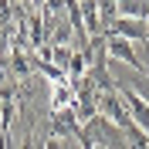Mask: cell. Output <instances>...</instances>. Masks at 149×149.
I'll list each match as a JSON object with an SVG mask.
<instances>
[{
	"label": "cell",
	"mask_w": 149,
	"mask_h": 149,
	"mask_svg": "<svg viewBox=\"0 0 149 149\" xmlns=\"http://www.w3.org/2000/svg\"><path fill=\"white\" fill-rule=\"evenodd\" d=\"M105 51H109V58H112V61H122L129 71L146 74V68H142V61H139V51H136V44H132V41H122V37L105 34Z\"/></svg>",
	"instance_id": "obj_1"
},
{
	"label": "cell",
	"mask_w": 149,
	"mask_h": 149,
	"mask_svg": "<svg viewBox=\"0 0 149 149\" xmlns=\"http://www.w3.org/2000/svg\"><path fill=\"white\" fill-rule=\"evenodd\" d=\"M105 34L122 37V41H132V44H142L149 37V20H132V17H115L105 27Z\"/></svg>",
	"instance_id": "obj_2"
},
{
	"label": "cell",
	"mask_w": 149,
	"mask_h": 149,
	"mask_svg": "<svg viewBox=\"0 0 149 149\" xmlns=\"http://www.w3.org/2000/svg\"><path fill=\"white\" fill-rule=\"evenodd\" d=\"M81 24H85L88 41L105 34V27H102V14H98V3H95V0H81Z\"/></svg>",
	"instance_id": "obj_3"
},
{
	"label": "cell",
	"mask_w": 149,
	"mask_h": 149,
	"mask_svg": "<svg viewBox=\"0 0 149 149\" xmlns=\"http://www.w3.org/2000/svg\"><path fill=\"white\" fill-rule=\"evenodd\" d=\"M74 105V88L71 85H54L51 88V102H47V112H61Z\"/></svg>",
	"instance_id": "obj_4"
},
{
	"label": "cell",
	"mask_w": 149,
	"mask_h": 149,
	"mask_svg": "<svg viewBox=\"0 0 149 149\" xmlns=\"http://www.w3.org/2000/svg\"><path fill=\"white\" fill-rule=\"evenodd\" d=\"M119 17L149 20V0H119Z\"/></svg>",
	"instance_id": "obj_5"
},
{
	"label": "cell",
	"mask_w": 149,
	"mask_h": 149,
	"mask_svg": "<svg viewBox=\"0 0 149 149\" xmlns=\"http://www.w3.org/2000/svg\"><path fill=\"white\" fill-rule=\"evenodd\" d=\"M44 149H71V139H44Z\"/></svg>",
	"instance_id": "obj_6"
}]
</instances>
